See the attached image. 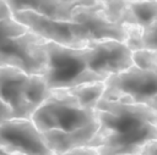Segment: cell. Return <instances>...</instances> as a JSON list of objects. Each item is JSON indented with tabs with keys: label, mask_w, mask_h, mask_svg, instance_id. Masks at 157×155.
I'll use <instances>...</instances> for the list:
<instances>
[{
	"label": "cell",
	"mask_w": 157,
	"mask_h": 155,
	"mask_svg": "<svg viewBox=\"0 0 157 155\" xmlns=\"http://www.w3.org/2000/svg\"><path fill=\"white\" fill-rule=\"evenodd\" d=\"M47 67L43 74L48 88H71L104 82L109 76L134 65L132 50L125 41L103 40L82 48L45 41Z\"/></svg>",
	"instance_id": "1"
},
{
	"label": "cell",
	"mask_w": 157,
	"mask_h": 155,
	"mask_svg": "<svg viewBox=\"0 0 157 155\" xmlns=\"http://www.w3.org/2000/svg\"><path fill=\"white\" fill-rule=\"evenodd\" d=\"M15 20L48 41L82 48L103 40H128L135 28L125 21L124 0H107L78 11L70 20H52L32 11L12 13Z\"/></svg>",
	"instance_id": "2"
},
{
	"label": "cell",
	"mask_w": 157,
	"mask_h": 155,
	"mask_svg": "<svg viewBox=\"0 0 157 155\" xmlns=\"http://www.w3.org/2000/svg\"><path fill=\"white\" fill-rule=\"evenodd\" d=\"M94 110L98 129L87 146L98 155H139L157 139V111L147 105L101 99Z\"/></svg>",
	"instance_id": "3"
},
{
	"label": "cell",
	"mask_w": 157,
	"mask_h": 155,
	"mask_svg": "<svg viewBox=\"0 0 157 155\" xmlns=\"http://www.w3.org/2000/svg\"><path fill=\"white\" fill-rule=\"evenodd\" d=\"M31 120L40 132H77L98 128L96 110L83 105L69 88L52 89Z\"/></svg>",
	"instance_id": "4"
},
{
	"label": "cell",
	"mask_w": 157,
	"mask_h": 155,
	"mask_svg": "<svg viewBox=\"0 0 157 155\" xmlns=\"http://www.w3.org/2000/svg\"><path fill=\"white\" fill-rule=\"evenodd\" d=\"M49 94L50 89L42 74L0 66V99L11 107L13 117L31 118Z\"/></svg>",
	"instance_id": "5"
},
{
	"label": "cell",
	"mask_w": 157,
	"mask_h": 155,
	"mask_svg": "<svg viewBox=\"0 0 157 155\" xmlns=\"http://www.w3.org/2000/svg\"><path fill=\"white\" fill-rule=\"evenodd\" d=\"M102 99L142 104L157 111V70L135 63L104 81Z\"/></svg>",
	"instance_id": "6"
},
{
	"label": "cell",
	"mask_w": 157,
	"mask_h": 155,
	"mask_svg": "<svg viewBox=\"0 0 157 155\" xmlns=\"http://www.w3.org/2000/svg\"><path fill=\"white\" fill-rule=\"evenodd\" d=\"M0 148L13 155H55L31 118L4 121L0 124Z\"/></svg>",
	"instance_id": "7"
},
{
	"label": "cell",
	"mask_w": 157,
	"mask_h": 155,
	"mask_svg": "<svg viewBox=\"0 0 157 155\" xmlns=\"http://www.w3.org/2000/svg\"><path fill=\"white\" fill-rule=\"evenodd\" d=\"M12 13L32 11L52 20H70L78 11L96 6L102 0H5Z\"/></svg>",
	"instance_id": "8"
},
{
	"label": "cell",
	"mask_w": 157,
	"mask_h": 155,
	"mask_svg": "<svg viewBox=\"0 0 157 155\" xmlns=\"http://www.w3.org/2000/svg\"><path fill=\"white\" fill-rule=\"evenodd\" d=\"M132 50V60L136 66L157 70V22L144 27L134 28L126 40Z\"/></svg>",
	"instance_id": "9"
},
{
	"label": "cell",
	"mask_w": 157,
	"mask_h": 155,
	"mask_svg": "<svg viewBox=\"0 0 157 155\" xmlns=\"http://www.w3.org/2000/svg\"><path fill=\"white\" fill-rule=\"evenodd\" d=\"M98 128H87L77 132H59L47 131L42 132L45 143L55 155H64L74 149L87 146Z\"/></svg>",
	"instance_id": "10"
},
{
	"label": "cell",
	"mask_w": 157,
	"mask_h": 155,
	"mask_svg": "<svg viewBox=\"0 0 157 155\" xmlns=\"http://www.w3.org/2000/svg\"><path fill=\"white\" fill-rule=\"evenodd\" d=\"M124 1V16L128 24L144 28L157 22V0Z\"/></svg>",
	"instance_id": "11"
},
{
	"label": "cell",
	"mask_w": 157,
	"mask_h": 155,
	"mask_svg": "<svg viewBox=\"0 0 157 155\" xmlns=\"http://www.w3.org/2000/svg\"><path fill=\"white\" fill-rule=\"evenodd\" d=\"M27 29L28 27L15 20L5 0H0V44L7 38L18 35Z\"/></svg>",
	"instance_id": "12"
},
{
	"label": "cell",
	"mask_w": 157,
	"mask_h": 155,
	"mask_svg": "<svg viewBox=\"0 0 157 155\" xmlns=\"http://www.w3.org/2000/svg\"><path fill=\"white\" fill-rule=\"evenodd\" d=\"M13 116H12V110H11V107L6 104V103H4L1 99H0V124L4 122V121H6V120H9V118H12Z\"/></svg>",
	"instance_id": "13"
},
{
	"label": "cell",
	"mask_w": 157,
	"mask_h": 155,
	"mask_svg": "<svg viewBox=\"0 0 157 155\" xmlns=\"http://www.w3.org/2000/svg\"><path fill=\"white\" fill-rule=\"evenodd\" d=\"M64 155H98L97 150L91 146H83V148H78V149H74Z\"/></svg>",
	"instance_id": "14"
},
{
	"label": "cell",
	"mask_w": 157,
	"mask_h": 155,
	"mask_svg": "<svg viewBox=\"0 0 157 155\" xmlns=\"http://www.w3.org/2000/svg\"><path fill=\"white\" fill-rule=\"evenodd\" d=\"M139 155H157V139L147 143Z\"/></svg>",
	"instance_id": "15"
},
{
	"label": "cell",
	"mask_w": 157,
	"mask_h": 155,
	"mask_svg": "<svg viewBox=\"0 0 157 155\" xmlns=\"http://www.w3.org/2000/svg\"><path fill=\"white\" fill-rule=\"evenodd\" d=\"M102 1H107V0H102Z\"/></svg>",
	"instance_id": "16"
}]
</instances>
